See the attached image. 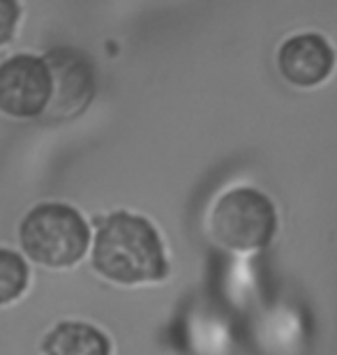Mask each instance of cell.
Here are the masks:
<instances>
[{"label":"cell","mask_w":337,"mask_h":355,"mask_svg":"<svg viewBox=\"0 0 337 355\" xmlns=\"http://www.w3.org/2000/svg\"><path fill=\"white\" fill-rule=\"evenodd\" d=\"M92 266L118 284L162 282L169 275L160 233L146 217L118 210L97 219Z\"/></svg>","instance_id":"6da1fadb"},{"label":"cell","mask_w":337,"mask_h":355,"mask_svg":"<svg viewBox=\"0 0 337 355\" xmlns=\"http://www.w3.org/2000/svg\"><path fill=\"white\" fill-rule=\"evenodd\" d=\"M19 243L35 263L69 268L88 252L90 231L81 212L67 203H40L19 226Z\"/></svg>","instance_id":"7a4b0ae2"},{"label":"cell","mask_w":337,"mask_h":355,"mask_svg":"<svg viewBox=\"0 0 337 355\" xmlns=\"http://www.w3.org/2000/svg\"><path fill=\"white\" fill-rule=\"evenodd\" d=\"M277 231V212L270 198L254 187H236L222 194L211 212V233L222 247L254 252L268 247Z\"/></svg>","instance_id":"3957f363"},{"label":"cell","mask_w":337,"mask_h":355,"mask_svg":"<svg viewBox=\"0 0 337 355\" xmlns=\"http://www.w3.org/2000/svg\"><path fill=\"white\" fill-rule=\"evenodd\" d=\"M51 72V99L42 118L47 123H65L85 111L95 95V69L81 51L69 46L51 49L44 55Z\"/></svg>","instance_id":"277c9868"},{"label":"cell","mask_w":337,"mask_h":355,"mask_svg":"<svg viewBox=\"0 0 337 355\" xmlns=\"http://www.w3.org/2000/svg\"><path fill=\"white\" fill-rule=\"evenodd\" d=\"M51 99V72L44 58L19 53L0 62V111L10 118H42Z\"/></svg>","instance_id":"5b68a950"},{"label":"cell","mask_w":337,"mask_h":355,"mask_svg":"<svg viewBox=\"0 0 337 355\" xmlns=\"http://www.w3.org/2000/svg\"><path fill=\"white\" fill-rule=\"evenodd\" d=\"M279 72L298 88H312L324 83L335 67V51L317 33L293 35L279 46Z\"/></svg>","instance_id":"8992f818"},{"label":"cell","mask_w":337,"mask_h":355,"mask_svg":"<svg viewBox=\"0 0 337 355\" xmlns=\"http://www.w3.org/2000/svg\"><path fill=\"white\" fill-rule=\"evenodd\" d=\"M42 355H111V342L95 325L63 321L44 337Z\"/></svg>","instance_id":"52a82bcc"},{"label":"cell","mask_w":337,"mask_h":355,"mask_svg":"<svg viewBox=\"0 0 337 355\" xmlns=\"http://www.w3.org/2000/svg\"><path fill=\"white\" fill-rule=\"evenodd\" d=\"M28 279H31V272H28V266L21 259V254L0 247V307L24 295Z\"/></svg>","instance_id":"ba28073f"},{"label":"cell","mask_w":337,"mask_h":355,"mask_svg":"<svg viewBox=\"0 0 337 355\" xmlns=\"http://www.w3.org/2000/svg\"><path fill=\"white\" fill-rule=\"evenodd\" d=\"M21 19V5L19 0H0V46L14 37Z\"/></svg>","instance_id":"9c48e42d"}]
</instances>
